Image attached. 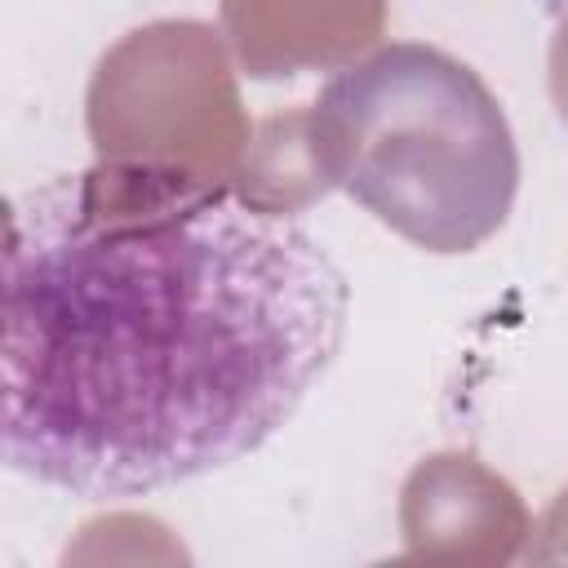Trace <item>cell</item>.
<instances>
[{"label":"cell","instance_id":"cell-1","mask_svg":"<svg viewBox=\"0 0 568 568\" xmlns=\"http://www.w3.org/2000/svg\"><path fill=\"white\" fill-rule=\"evenodd\" d=\"M4 466L89 501L257 453L328 373L351 288L288 209L98 160L4 209Z\"/></svg>","mask_w":568,"mask_h":568},{"label":"cell","instance_id":"cell-2","mask_svg":"<svg viewBox=\"0 0 568 568\" xmlns=\"http://www.w3.org/2000/svg\"><path fill=\"white\" fill-rule=\"evenodd\" d=\"M320 178L426 253H466L510 213L519 151L493 89L435 44L342 67L306 115Z\"/></svg>","mask_w":568,"mask_h":568}]
</instances>
